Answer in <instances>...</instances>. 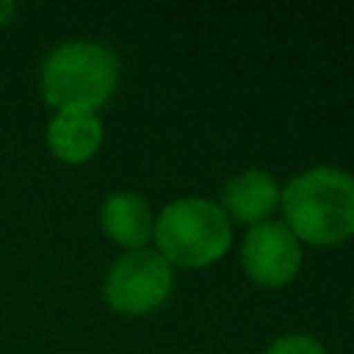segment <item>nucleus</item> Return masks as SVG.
<instances>
[{"instance_id": "obj_1", "label": "nucleus", "mask_w": 354, "mask_h": 354, "mask_svg": "<svg viewBox=\"0 0 354 354\" xmlns=\"http://www.w3.org/2000/svg\"><path fill=\"white\" fill-rule=\"evenodd\" d=\"M279 210L301 246H340L354 238V174L337 166L304 169L282 185Z\"/></svg>"}, {"instance_id": "obj_2", "label": "nucleus", "mask_w": 354, "mask_h": 354, "mask_svg": "<svg viewBox=\"0 0 354 354\" xmlns=\"http://www.w3.org/2000/svg\"><path fill=\"white\" fill-rule=\"evenodd\" d=\"M119 77L122 66L111 47L72 39L55 44L44 55L39 66V91L55 111H97L116 94Z\"/></svg>"}, {"instance_id": "obj_3", "label": "nucleus", "mask_w": 354, "mask_h": 354, "mask_svg": "<svg viewBox=\"0 0 354 354\" xmlns=\"http://www.w3.org/2000/svg\"><path fill=\"white\" fill-rule=\"evenodd\" d=\"M152 241L171 268H207L230 252L232 224L218 202L183 196L155 216Z\"/></svg>"}, {"instance_id": "obj_4", "label": "nucleus", "mask_w": 354, "mask_h": 354, "mask_svg": "<svg viewBox=\"0 0 354 354\" xmlns=\"http://www.w3.org/2000/svg\"><path fill=\"white\" fill-rule=\"evenodd\" d=\"M171 288L174 268L155 249H136L113 260L102 282V299L113 313L141 318L160 310Z\"/></svg>"}, {"instance_id": "obj_5", "label": "nucleus", "mask_w": 354, "mask_h": 354, "mask_svg": "<svg viewBox=\"0 0 354 354\" xmlns=\"http://www.w3.org/2000/svg\"><path fill=\"white\" fill-rule=\"evenodd\" d=\"M304 249L282 221H260L246 230L241 243L243 274L260 288H285L296 279Z\"/></svg>"}, {"instance_id": "obj_6", "label": "nucleus", "mask_w": 354, "mask_h": 354, "mask_svg": "<svg viewBox=\"0 0 354 354\" xmlns=\"http://www.w3.org/2000/svg\"><path fill=\"white\" fill-rule=\"evenodd\" d=\"M279 194L282 188L271 171L243 169L224 183L218 207L224 210L230 224L235 221V224L254 227L274 216V210L279 207Z\"/></svg>"}, {"instance_id": "obj_7", "label": "nucleus", "mask_w": 354, "mask_h": 354, "mask_svg": "<svg viewBox=\"0 0 354 354\" xmlns=\"http://www.w3.org/2000/svg\"><path fill=\"white\" fill-rule=\"evenodd\" d=\"M47 149L69 166H80L91 160L102 144V119L97 111H80V108H66L55 111L53 119L47 122Z\"/></svg>"}, {"instance_id": "obj_8", "label": "nucleus", "mask_w": 354, "mask_h": 354, "mask_svg": "<svg viewBox=\"0 0 354 354\" xmlns=\"http://www.w3.org/2000/svg\"><path fill=\"white\" fill-rule=\"evenodd\" d=\"M100 227L105 238H111L127 252H136V249H147V243L152 241L155 216L141 194L113 191L105 196L100 207Z\"/></svg>"}, {"instance_id": "obj_9", "label": "nucleus", "mask_w": 354, "mask_h": 354, "mask_svg": "<svg viewBox=\"0 0 354 354\" xmlns=\"http://www.w3.org/2000/svg\"><path fill=\"white\" fill-rule=\"evenodd\" d=\"M263 354H326V348L313 335L288 332V335H279L277 340H271V346Z\"/></svg>"}, {"instance_id": "obj_10", "label": "nucleus", "mask_w": 354, "mask_h": 354, "mask_svg": "<svg viewBox=\"0 0 354 354\" xmlns=\"http://www.w3.org/2000/svg\"><path fill=\"white\" fill-rule=\"evenodd\" d=\"M14 11H17V3H11V0H0V28L11 22Z\"/></svg>"}]
</instances>
